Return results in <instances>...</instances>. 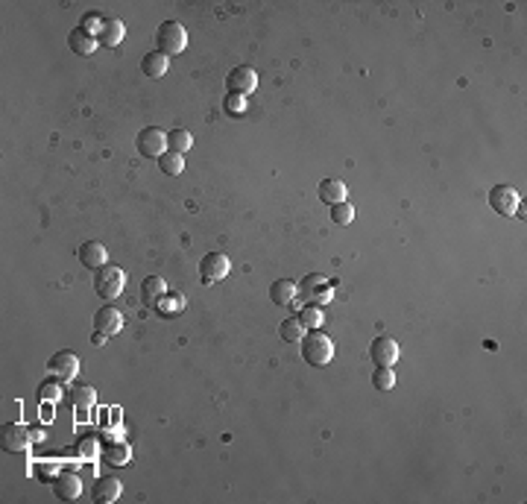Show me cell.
I'll return each mask as SVG.
<instances>
[{"label": "cell", "mask_w": 527, "mask_h": 504, "mask_svg": "<svg viewBox=\"0 0 527 504\" xmlns=\"http://www.w3.org/2000/svg\"><path fill=\"white\" fill-rule=\"evenodd\" d=\"M302 357L310 367H328L334 357V340L320 329H310L302 337Z\"/></svg>", "instance_id": "1"}, {"label": "cell", "mask_w": 527, "mask_h": 504, "mask_svg": "<svg viewBox=\"0 0 527 504\" xmlns=\"http://www.w3.org/2000/svg\"><path fill=\"white\" fill-rule=\"evenodd\" d=\"M185 44H188V32L185 27L179 24V21H161L158 29H156V47H158V53L164 56H176V53H182L185 50Z\"/></svg>", "instance_id": "2"}, {"label": "cell", "mask_w": 527, "mask_h": 504, "mask_svg": "<svg viewBox=\"0 0 527 504\" xmlns=\"http://www.w3.org/2000/svg\"><path fill=\"white\" fill-rule=\"evenodd\" d=\"M123 287H126V273L121 267L106 264L103 270H97L94 290H97V297H100V299H118L123 294Z\"/></svg>", "instance_id": "3"}, {"label": "cell", "mask_w": 527, "mask_h": 504, "mask_svg": "<svg viewBox=\"0 0 527 504\" xmlns=\"http://www.w3.org/2000/svg\"><path fill=\"white\" fill-rule=\"evenodd\" d=\"M135 150H138L141 156H146V158H161L164 153L170 150V147H167V132H164V129H158V126L141 129L138 138H135Z\"/></svg>", "instance_id": "4"}, {"label": "cell", "mask_w": 527, "mask_h": 504, "mask_svg": "<svg viewBox=\"0 0 527 504\" xmlns=\"http://www.w3.org/2000/svg\"><path fill=\"white\" fill-rule=\"evenodd\" d=\"M489 205H492V211H498V214L513 217V214H519L521 197H519V191H516V188H509V185H495V188L489 191Z\"/></svg>", "instance_id": "5"}, {"label": "cell", "mask_w": 527, "mask_h": 504, "mask_svg": "<svg viewBox=\"0 0 527 504\" xmlns=\"http://www.w3.org/2000/svg\"><path fill=\"white\" fill-rule=\"evenodd\" d=\"M226 88H228V94H240V97L252 94L258 88V74L249 68V64H238V68L228 71Z\"/></svg>", "instance_id": "6"}, {"label": "cell", "mask_w": 527, "mask_h": 504, "mask_svg": "<svg viewBox=\"0 0 527 504\" xmlns=\"http://www.w3.org/2000/svg\"><path fill=\"white\" fill-rule=\"evenodd\" d=\"M29 437H32V431L27 428V425H21V422H6L4 428H0V446H4L6 451H27L29 449Z\"/></svg>", "instance_id": "7"}, {"label": "cell", "mask_w": 527, "mask_h": 504, "mask_svg": "<svg viewBox=\"0 0 527 504\" xmlns=\"http://www.w3.org/2000/svg\"><path fill=\"white\" fill-rule=\"evenodd\" d=\"M228 270H232V264H228V258H226L223 252H205L203 261H200V275H203L205 285L226 279Z\"/></svg>", "instance_id": "8"}, {"label": "cell", "mask_w": 527, "mask_h": 504, "mask_svg": "<svg viewBox=\"0 0 527 504\" xmlns=\"http://www.w3.org/2000/svg\"><path fill=\"white\" fill-rule=\"evenodd\" d=\"M47 369L53 372V379L71 381V379H76V372H79V357L74 352H68V349H62V352H56L50 357V361H47Z\"/></svg>", "instance_id": "9"}, {"label": "cell", "mask_w": 527, "mask_h": 504, "mask_svg": "<svg viewBox=\"0 0 527 504\" xmlns=\"http://www.w3.org/2000/svg\"><path fill=\"white\" fill-rule=\"evenodd\" d=\"M369 357L375 367H392L399 361V343L392 337H375L369 346Z\"/></svg>", "instance_id": "10"}, {"label": "cell", "mask_w": 527, "mask_h": 504, "mask_svg": "<svg viewBox=\"0 0 527 504\" xmlns=\"http://www.w3.org/2000/svg\"><path fill=\"white\" fill-rule=\"evenodd\" d=\"M79 264L82 267H88V270H103L106 264H109V252H106V247H103V243L100 240H85V243H82V247H79Z\"/></svg>", "instance_id": "11"}, {"label": "cell", "mask_w": 527, "mask_h": 504, "mask_svg": "<svg viewBox=\"0 0 527 504\" xmlns=\"http://www.w3.org/2000/svg\"><path fill=\"white\" fill-rule=\"evenodd\" d=\"M123 314L118 311L114 305H103L100 311L94 314V332H103V334H118L123 329Z\"/></svg>", "instance_id": "12"}, {"label": "cell", "mask_w": 527, "mask_h": 504, "mask_svg": "<svg viewBox=\"0 0 527 504\" xmlns=\"http://www.w3.org/2000/svg\"><path fill=\"white\" fill-rule=\"evenodd\" d=\"M53 493H56V498H62V501L79 498V493H82L79 475H74V472H56V478H53Z\"/></svg>", "instance_id": "13"}, {"label": "cell", "mask_w": 527, "mask_h": 504, "mask_svg": "<svg viewBox=\"0 0 527 504\" xmlns=\"http://www.w3.org/2000/svg\"><path fill=\"white\" fill-rule=\"evenodd\" d=\"M121 493H123V484L118 478H111V475H106V478H100L94 484V501L97 504H114L121 498Z\"/></svg>", "instance_id": "14"}, {"label": "cell", "mask_w": 527, "mask_h": 504, "mask_svg": "<svg viewBox=\"0 0 527 504\" xmlns=\"http://www.w3.org/2000/svg\"><path fill=\"white\" fill-rule=\"evenodd\" d=\"M164 294H167V282H164L161 275H146V279L141 282V297L150 308H156Z\"/></svg>", "instance_id": "15"}, {"label": "cell", "mask_w": 527, "mask_h": 504, "mask_svg": "<svg viewBox=\"0 0 527 504\" xmlns=\"http://www.w3.org/2000/svg\"><path fill=\"white\" fill-rule=\"evenodd\" d=\"M97 44H100V41H97L94 36H88V32L82 29V27L71 29V36H68V47H71L76 56H91V53L97 50Z\"/></svg>", "instance_id": "16"}, {"label": "cell", "mask_w": 527, "mask_h": 504, "mask_svg": "<svg viewBox=\"0 0 527 504\" xmlns=\"http://www.w3.org/2000/svg\"><path fill=\"white\" fill-rule=\"evenodd\" d=\"M126 36V27L121 18H106V27L100 29V36H97V41H100L103 47H118Z\"/></svg>", "instance_id": "17"}, {"label": "cell", "mask_w": 527, "mask_h": 504, "mask_svg": "<svg viewBox=\"0 0 527 504\" xmlns=\"http://www.w3.org/2000/svg\"><path fill=\"white\" fill-rule=\"evenodd\" d=\"M167 68H170V59L164 56V53H158V50L146 53V56L141 59V71H144L146 76H153V79L164 76V74H167Z\"/></svg>", "instance_id": "18"}, {"label": "cell", "mask_w": 527, "mask_h": 504, "mask_svg": "<svg viewBox=\"0 0 527 504\" xmlns=\"http://www.w3.org/2000/svg\"><path fill=\"white\" fill-rule=\"evenodd\" d=\"M320 200L325 205L345 203V185L340 182V179H322V182H320Z\"/></svg>", "instance_id": "19"}, {"label": "cell", "mask_w": 527, "mask_h": 504, "mask_svg": "<svg viewBox=\"0 0 527 504\" xmlns=\"http://www.w3.org/2000/svg\"><path fill=\"white\" fill-rule=\"evenodd\" d=\"M270 299L275 302V305H290L293 299H296V282L293 279H275L273 285H270Z\"/></svg>", "instance_id": "20"}, {"label": "cell", "mask_w": 527, "mask_h": 504, "mask_svg": "<svg viewBox=\"0 0 527 504\" xmlns=\"http://www.w3.org/2000/svg\"><path fill=\"white\" fill-rule=\"evenodd\" d=\"M305 294L310 297V302H331V285H328L322 275H308Z\"/></svg>", "instance_id": "21"}, {"label": "cell", "mask_w": 527, "mask_h": 504, "mask_svg": "<svg viewBox=\"0 0 527 504\" xmlns=\"http://www.w3.org/2000/svg\"><path fill=\"white\" fill-rule=\"evenodd\" d=\"M156 311H158L161 317H176V314H182V311H185V297L176 294V290H170V294L161 297V302L156 305Z\"/></svg>", "instance_id": "22"}, {"label": "cell", "mask_w": 527, "mask_h": 504, "mask_svg": "<svg viewBox=\"0 0 527 504\" xmlns=\"http://www.w3.org/2000/svg\"><path fill=\"white\" fill-rule=\"evenodd\" d=\"M278 334H282V340H287V343H302L305 337V326L299 317H287L282 326H278Z\"/></svg>", "instance_id": "23"}, {"label": "cell", "mask_w": 527, "mask_h": 504, "mask_svg": "<svg viewBox=\"0 0 527 504\" xmlns=\"http://www.w3.org/2000/svg\"><path fill=\"white\" fill-rule=\"evenodd\" d=\"M158 170L164 173V176H179L185 170V158H182V153H173V150H167L161 158H158Z\"/></svg>", "instance_id": "24"}, {"label": "cell", "mask_w": 527, "mask_h": 504, "mask_svg": "<svg viewBox=\"0 0 527 504\" xmlns=\"http://www.w3.org/2000/svg\"><path fill=\"white\" fill-rule=\"evenodd\" d=\"M103 463H109V466H123V463H129V446H126V443H109V446L103 449Z\"/></svg>", "instance_id": "25"}, {"label": "cell", "mask_w": 527, "mask_h": 504, "mask_svg": "<svg viewBox=\"0 0 527 504\" xmlns=\"http://www.w3.org/2000/svg\"><path fill=\"white\" fill-rule=\"evenodd\" d=\"M167 147L173 153H182L185 156L193 147V135L188 132V129H173V132H167Z\"/></svg>", "instance_id": "26"}, {"label": "cell", "mask_w": 527, "mask_h": 504, "mask_svg": "<svg viewBox=\"0 0 527 504\" xmlns=\"http://www.w3.org/2000/svg\"><path fill=\"white\" fill-rule=\"evenodd\" d=\"M71 402H74V408H82V411H85V408H91V404L97 402V393H94V390H91L88 384H79V387L71 390Z\"/></svg>", "instance_id": "27"}, {"label": "cell", "mask_w": 527, "mask_h": 504, "mask_svg": "<svg viewBox=\"0 0 527 504\" xmlns=\"http://www.w3.org/2000/svg\"><path fill=\"white\" fill-rule=\"evenodd\" d=\"M372 387L381 390V393L392 390V387H395V372H392L390 367H375V372H372Z\"/></svg>", "instance_id": "28"}, {"label": "cell", "mask_w": 527, "mask_h": 504, "mask_svg": "<svg viewBox=\"0 0 527 504\" xmlns=\"http://www.w3.org/2000/svg\"><path fill=\"white\" fill-rule=\"evenodd\" d=\"M82 29H85L88 32V36H100V29L106 27V18H103V15L100 12H85V15H82V24H79Z\"/></svg>", "instance_id": "29"}, {"label": "cell", "mask_w": 527, "mask_h": 504, "mask_svg": "<svg viewBox=\"0 0 527 504\" xmlns=\"http://www.w3.org/2000/svg\"><path fill=\"white\" fill-rule=\"evenodd\" d=\"M331 220H334L337 226H349V223L355 220V205H349V203L331 205Z\"/></svg>", "instance_id": "30"}, {"label": "cell", "mask_w": 527, "mask_h": 504, "mask_svg": "<svg viewBox=\"0 0 527 504\" xmlns=\"http://www.w3.org/2000/svg\"><path fill=\"white\" fill-rule=\"evenodd\" d=\"M299 320H302L305 329H320V326H322V311H320L317 305H305L302 314H299Z\"/></svg>", "instance_id": "31"}, {"label": "cell", "mask_w": 527, "mask_h": 504, "mask_svg": "<svg viewBox=\"0 0 527 504\" xmlns=\"http://www.w3.org/2000/svg\"><path fill=\"white\" fill-rule=\"evenodd\" d=\"M223 109H226V115H232V118H240L243 111H246V97H240V94H226V100H223Z\"/></svg>", "instance_id": "32"}, {"label": "cell", "mask_w": 527, "mask_h": 504, "mask_svg": "<svg viewBox=\"0 0 527 504\" xmlns=\"http://www.w3.org/2000/svg\"><path fill=\"white\" fill-rule=\"evenodd\" d=\"M62 381V379H59ZM59 381H44L41 387H39V396H41V402H59L62 399V393H64V390H62V384Z\"/></svg>", "instance_id": "33"}, {"label": "cell", "mask_w": 527, "mask_h": 504, "mask_svg": "<svg viewBox=\"0 0 527 504\" xmlns=\"http://www.w3.org/2000/svg\"><path fill=\"white\" fill-rule=\"evenodd\" d=\"M106 337H109V334L94 332V334H91V343H94V346H106Z\"/></svg>", "instance_id": "34"}, {"label": "cell", "mask_w": 527, "mask_h": 504, "mask_svg": "<svg viewBox=\"0 0 527 504\" xmlns=\"http://www.w3.org/2000/svg\"><path fill=\"white\" fill-rule=\"evenodd\" d=\"M82 454H91L94 451V446H91V440H85V443H82V449H79Z\"/></svg>", "instance_id": "35"}]
</instances>
